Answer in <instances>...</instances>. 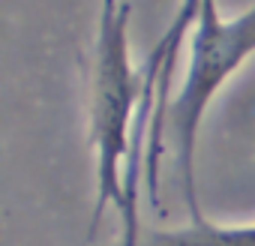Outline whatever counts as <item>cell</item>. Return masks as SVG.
I'll list each match as a JSON object with an SVG mask.
<instances>
[{
    "instance_id": "1",
    "label": "cell",
    "mask_w": 255,
    "mask_h": 246,
    "mask_svg": "<svg viewBox=\"0 0 255 246\" xmlns=\"http://www.w3.org/2000/svg\"><path fill=\"white\" fill-rule=\"evenodd\" d=\"M255 54V3L234 18L219 12V0H201L195 24L186 39V72L168 99L162 117L153 123L147 135V159L144 177L150 198H159V159L165 144L174 147V165L180 177V189L186 198V210L192 219H201L198 204V138L204 117L231 75Z\"/></svg>"
},
{
    "instance_id": "3",
    "label": "cell",
    "mask_w": 255,
    "mask_h": 246,
    "mask_svg": "<svg viewBox=\"0 0 255 246\" xmlns=\"http://www.w3.org/2000/svg\"><path fill=\"white\" fill-rule=\"evenodd\" d=\"M141 246H255V222H207L201 216L180 228L147 231Z\"/></svg>"
},
{
    "instance_id": "2",
    "label": "cell",
    "mask_w": 255,
    "mask_h": 246,
    "mask_svg": "<svg viewBox=\"0 0 255 246\" xmlns=\"http://www.w3.org/2000/svg\"><path fill=\"white\" fill-rule=\"evenodd\" d=\"M198 6L201 0H180L177 3V12L171 18V24L165 27V33L159 36V42L153 45L150 57H147V66H144V81H147V93L153 96V105L156 111H162L168 105V81L177 69V60H180V51L189 39V30L195 24V15H198Z\"/></svg>"
}]
</instances>
